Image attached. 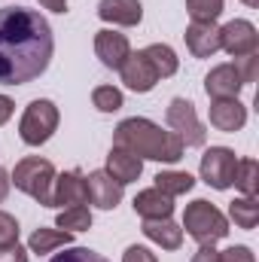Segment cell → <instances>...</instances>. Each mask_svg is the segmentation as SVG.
Masks as SVG:
<instances>
[{"label":"cell","instance_id":"obj_1","mask_svg":"<svg viewBox=\"0 0 259 262\" xmlns=\"http://www.w3.org/2000/svg\"><path fill=\"white\" fill-rule=\"evenodd\" d=\"M55 40L49 21L25 6L0 9V85H25L46 73Z\"/></svg>","mask_w":259,"mask_h":262},{"label":"cell","instance_id":"obj_2","mask_svg":"<svg viewBox=\"0 0 259 262\" xmlns=\"http://www.w3.org/2000/svg\"><path fill=\"white\" fill-rule=\"evenodd\" d=\"M113 146H122L140 159H153V162H180L183 159V140L174 131H162L156 122L143 119V116H131L125 122H119L113 131Z\"/></svg>","mask_w":259,"mask_h":262},{"label":"cell","instance_id":"obj_3","mask_svg":"<svg viewBox=\"0 0 259 262\" xmlns=\"http://www.w3.org/2000/svg\"><path fill=\"white\" fill-rule=\"evenodd\" d=\"M9 183H15V189H21L25 195H31L37 204H43V207H52L55 168H52V162H49V159L28 156V159L15 162V171H12Z\"/></svg>","mask_w":259,"mask_h":262},{"label":"cell","instance_id":"obj_4","mask_svg":"<svg viewBox=\"0 0 259 262\" xmlns=\"http://www.w3.org/2000/svg\"><path fill=\"white\" fill-rule=\"evenodd\" d=\"M183 229L198 244H217L220 238L229 235V220L210 201L195 198L192 204H186V210H183Z\"/></svg>","mask_w":259,"mask_h":262},{"label":"cell","instance_id":"obj_5","mask_svg":"<svg viewBox=\"0 0 259 262\" xmlns=\"http://www.w3.org/2000/svg\"><path fill=\"white\" fill-rule=\"evenodd\" d=\"M58 119H61L58 116V107L49 98H37V101L28 104V110H25V116L18 122V137L28 146H40V143H46L55 134Z\"/></svg>","mask_w":259,"mask_h":262},{"label":"cell","instance_id":"obj_6","mask_svg":"<svg viewBox=\"0 0 259 262\" xmlns=\"http://www.w3.org/2000/svg\"><path fill=\"white\" fill-rule=\"evenodd\" d=\"M165 119H168V128L183 140V146H201L207 140V131L198 122L195 104L186 101V98H174L165 110Z\"/></svg>","mask_w":259,"mask_h":262},{"label":"cell","instance_id":"obj_7","mask_svg":"<svg viewBox=\"0 0 259 262\" xmlns=\"http://www.w3.org/2000/svg\"><path fill=\"white\" fill-rule=\"evenodd\" d=\"M235 165H238V159H235V152L229 146H210V149H204L198 171H201V180L207 186L229 189L232 177H235Z\"/></svg>","mask_w":259,"mask_h":262},{"label":"cell","instance_id":"obj_8","mask_svg":"<svg viewBox=\"0 0 259 262\" xmlns=\"http://www.w3.org/2000/svg\"><path fill=\"white\" fill-rule=\"evenodd\" d=\"M220 49H226L232 58H244L259 52V34L247 18H232L220 28Z\"/></svg>","mask_w":259,"mask_h":262},{"label":"cell","instance_id":"obj_9","mask_svg":"<svg viewBox=\"0 0 259 262\" xmlns=\"http://www.w3.org/2000/svg\"><path fill=\"white\" fill-rule=\"evenodd\" d=\"M119 73H122V82L128 85L131 92H137V95L153 92L156 82H159V73H156V67L149 64V58L143 55V49L131 52L128 58H125V64L119 67Z\"/></svg>","mask_w":259,"mask_h":262},{"label":"cell","instance_id":"obj_10","mask_svg":"<svg viewBox=\"0 0 259 262\" xmlns=\"http://www.w3.org/2000/svg\"><path fill=\"white\" fill-rule=\"evenodd\" d=\"M89 201V189H85V177L79 171H64L55 174V186H52V207H76Z\"/></svg>","mask_w":259,"mask_h":262},{"label":"cell","instance_id":"obj_11","mask_svg":"<svg viewBox=\"0 0 259 262\" xmlns=\"http://www.w3.org/2000/svg\"><path fill=\"white\" fill-rule=\"evenodd\" d=\"M95 55L101 58L104 67H119L125 64V58L131 55V43L125 34H116V31H98L95 34Z\"/></svg>","mask_w":259,"mask_h":262},{"label":"cell","instance_id":"obj_12","mask_svg":"<svg viewBox=\"0 0 259 262\" xmlns=\"http://www.w3.org/2000/svg\"><path fill=\"white\" fill-rule=\"evenodd\" d=\"M85 189H89V201L101 210H113L122 201V183L113 180L107 171H92L85 177Z\"/></svg>","mask_w":259,"mask_h":262},{"label":"cell","instance_id":"obj_13","mask_svg":"<svg viewBox=\"0 0 259 262\" xmlns=\"http://www.w3.org/2000/svg\"><path fill=\"white\" fill-rule=\"evenodd\" d=\"M244 122H247V107L238 98H217L210 104V125L217 131L235 134L244 128Z\"/></svg>","mask_w":259,"mask_h":262},{"label":"cell","instance_id":"obj_14","mask_svg":"<svg viewBox=\"0 0 259 262\" xmlns=\"http://www.w3.org/2000/svg\"><path fill=\"white\" fill-rule=\"evenodd\" d=\"M186 49L192 52L195 58H210L220 52V28L217 21H192L183 34Z\"/></svg>","mask_w":259,"mask_h":262},{"label":"cell","instance_id":"obj_15","mask_svg":"<svg viewBox=\"0 0 259 262\" xmlns=\"http://www.w3.org/2000/svg\"><path fill=\"white\" fill-rule=\"evenodd\" d=\"M244 89L241 73L235 64H217L204 76V92L217 101V98H238V92Z\"/></svg>","mask_w":259,"mask_h":262},{"label":"cell","instance_id":"obj_16","mask_svg":"<svg viewBox=\"0 0 259 262\" xmlns=\"http://www.w3.org/2000/svg\"><path fill=\"white\" fill-rule=\"evenodd\" d=\"M113 180H119L122 186L125 183H134L140 174H143V159L140 156H134L128 149H122V146H113L110 149V156H107V168H104Z\"/></svg>","mask_w":259,"mask_h":262},{"label":"cell","instance_id":"obj_17","mask_svg":"<svg viewBox=\"0 0 259 262\" xmlns=\"http://www.w3.org/2000/svg\"><path fill=\"white\" fill-rule=\"evenodd\" d=\"M134 213L143 216V220H171L174 213V198L159 192L156 186L153 189H143L134 195Z\"/></svg>","mask_w":259,"mask_h":262},{"label":"cell","instance_id":"obj_18","mask_svg":"<svg viewBox=\"0 0 259 262\" xmlns=\"http://www.w3.org/2000/svg\"><path fill=\"white\" fill-rule=\"evenodd\" d=\"M98 15L104 21L122 25V28H134L143 18V6L140 0H101L98 3Z\"/></svg>","mask_w":259,"mask_h":262},{"label":"cell","instance_id":"obj_19","mask_svg":"<svg viewBox=\"0 0 259 262\" xmlns=\"http://www.w3.org/2000/svg\"><path fill=\"white\" fill-rule=\"evenodd\" d=\"M143 235L162 250H180L183 244V229L171 220H143Z\"/></svg>","mask_w":259,"mask_h":262},{"label":"cell","instance_id":"obj_20","mask_svg":"<svg viewBox=\"0 0 259 262\" xmlns=\"http://www.w3.org/2000/svg\"><path fill=\"white\" fill-rule=\"evenodd\" d=\"M70 241H73V235H70V232H61V229H43V226H40V229L31 235L28 250H31V253H37V256H43V253L58 250V247H70Z\"/></svg>","mask_w":259,"mask_h":262},{"label":"cell","instance_id":"obj_21","mask_svg":"<svg viewBox=\"0 0 259 262\" xmlns=\"http://www.w3.org/2000/svg\"><path fill=\"white\" fill-rule=\"evenodd\" d=\"M143 55L149 58V64L156 67L159 79H165V76H174V73H177V67H180L177 52H174L171 46H165V43H153V46H146V49H143Z\"/></svg>","mask_w":259,"mask_h":262},{"label":"cell","instance_id":"obj_22","mask_svg":"<svg viewBox=\"0 0 259 262\" xmlns=\"http://www.w3.org/2000/svg\"><path fill=\"white\" fill-rule=\"evenodd\" d=\"M232 186H238L247 198H256V192H259V162L256 159H238Z\"/></svg>","mask_w":259,"mask_h":262},{"label":"cell","instance_id":"obj_23","mask_svg":"<svg viewBox=\"0 0 259 262\" xmlns=\"http://www.w3.org/2000/svg\"><path fill=\"white\" fill-rule=\"evenodd\" d=\"M192 186H195V177L186 174V171H162V174H156V189L171 198L186 195Z\"/></svg>","mask_w":259,"mask_h":262},{"label":"cell","instance_id":"obj_24","mask_svg":"<svg viewBox=\"0 0 259 262\" xmlns=\"http://www.w3.org/2000/svg\"><path fill=\"white\" fill-rule=\"evenodd\" d=\"M55 229L61 232H89L92 229V210L85 204H76V207H64L58 216H55Z\"/></svg>","mask_w":259,"mask_h":262},{"label":"cell","instance_id":"obj_25","mask_svg":"<svg viewBox=\"0 0 259 262\" xmlns=\"http://www.w3.org/2000/svg\"><path fill=\"white\" fill-rule=\"evenodd\" d=\"M229 216L235 220V226L238 229H253L259 223V201L256 198H235L232 204H229Z\"/></svg>","mask_w":259,"mask_h":262},{"label":"cell","instance_id":"obj_26","mask_svg":"<svg viewBox=\"0 0 259 262\" xmlns=\"http://www.w3.org/2000/svg\"><path fill=\"white\" fill-rule=\"evenodd\" d=\"M92 104L101 110V113H116L122 107V92L116 85H98L92 92Z\"/></svg>","mask_w":259,"mask_h":262},{"label":"cell","instance_id":"obj_27","mask_svg":"<svg viewBox=\"0 0 259 262\" xmlns=\"http://www.w3.org/2000/svg\"><path fill=\"white\" fill-rule=\"evenodd\" d=\"M223 3L226 0H186V12L192 15V21H217Z\"/></svg>","mask_w":259,"mask_h":262},{"label":"cell","instance_id":"obj_28","mask_svg":"<svg viewBox=\"0 0 259 262\" xmlns=\"http://www.w3.org/2000/svg\"><path fill=\"white\" fill-rule=\"evenodd\" d=\"M18 232H21V229H18V220H15L12 213L0 210V250L18 244Z\"/></svg>","mask_w":259,"mask_h":262},{"label":"cell","instance_id":"obj_29","mask_svg":"<svg viewBox=\"0 0 259 262\" xmlns=\"http://www.w3.org/2000/svg\"><path fill=\"white\" fill-rule=\"evenodd\" d=\"M52 262H110V259H104L101 253H95L89 247H67L64 253L52 256Z\"/></svg>","mask_w":259,"mask_h":262},{"label":"cell","instance_id":"obj_30","mask_svg":"<svg viewBox=\"0 0 259 262\" xmlns=\"http://www.w3.org/2000/svg\"><path fill=\"white\" fill-rule=\"evenodd\" d=\"M235 67H238V73H241V82H244V85H250V82L256 79L259 52H253V55H244V58H235Z\"/></svg>","mask_w":259,"mask_h":262},{"label":"cell","instance_id":"obj_31","mask_svg":"<svg viewBox=\"0 0 259 262\" xmlns=\"http://www.w3.org/2000/svg\"><path fill=\"white\" fill-rule=\"evenodd\" d=\"M220 262H256V256H253V250H250V247L235 244V247H229V250H223V253H220Z\"/></svg>","mask_w":259,"mask_h":262},{"label":"cell","instance_id":"obj_32","mask_svg":"<svg viewBox=\"0 0 259 262\" xmlns=\"http://www.w3.org/2000/svg\"><path fill=\"white\" fill-rule=\"evenodd\" d=\"M122 262H159V259H156V253H149L146 247H140V244H131L128 250L122 253Z\"/></svg>","mask_w":259,"mask_h":262},{"label":"cell","instance_id":"obj_33","mask_svg":"<svg viewBox=\"0 0 259 262\" xmlns=\"http://www.w3.org/2000/svg\"><path fill=\"white\" fill-rule=\"evenodd\" d=\"M0 262H28V250L12 244V247H3L0 250Z\"/></svg>","mask_w":259,"mask_h":262},{"label":"cell","instance_id":"obj_34","mask_svg":"<svg viewBox=\"0 0 259 262\" xmlns=\"http://www.w3.org/2000/svg\"><path fill=\"white\" fill-rule=\"evenodd\" d=\"M192 262H220V250H213V244H201Z\"/></svg>","mask_w":259,"mask_h":262},{"label":"cell","instance_id":"obj_35","mask_svg":"<svg viewBox=\"0 0 259 262\" xmlns=\"http://www.w3.org/2000/svg\"><path fill=\"white\" fill-rule=\"evenodd\" d=\"M12 110H15V104H12V98H6V95H0V125H6V122H9V116H12Z\"/></svg>","mask_w":259,"mask_h":262},{"label":"cell","instance_id":"obj_36","mask_svg":"<svg viewBox=\"0 0 259 262\" xmlns=\"http://www.w3.org/2000/svg\"><path fill=\"white\" fill-rule=\"evenodd\" d=\"M40 6H46L52 12H67V0H40Z\"/></svg>","mask_w":259,"mask_h":262},{"label":"cell","instance_id":"obj_37","mask_svg":"<svg viewBox=\"0 0 259 262\" xmlns=\"http://www.w3.org/2000/svg\"><path fill=\"white\" fill-rule=\"evenodd\" d=\"M9 186H12V183H9V174H6V171L0 168V201L9 195Z\"/></svg>","mask_w":259,"mask_h":262},{"label":"cell","instance_id":"obj_38","mask_svg":"<svg viewBox=\"0 0 259 262\" xmlns=\"http://www.w3.org/2000/svg\"><path fill=\"white\" fill-rule=\"evenodd\" d=\"M244 6H259V0H241Z\"/></svg>","mask_w":259,"mask_h":262}]
</instances>
